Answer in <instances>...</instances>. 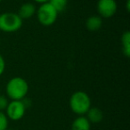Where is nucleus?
<instances>
[{
	"label": "nucleus",
	"instance_id": "1",
	"mask_svg": "<svg viewBox=\"0 0 130 130\" xmlns=\"http://www.w3.org/2000/svg\"><path fill=\"white\" fill-rule=\"evenodd\" d=\"M29 92V84L21 77H14L7 82L6 93L12 101H20L26 97Z\"/></svg>",
	"mask_w": 130,
	"mask_h": 130
},
{
	"label": "nucleus",
	"instance_id": "2",
	"mask_svg": "<svg viewBox=\"0 0 130 130\" xmlns=\"http://www.w3.org/2000/svg\"><path fill=\"white\" fill-rule=\"evenodd\" d=\"M70 108L71 111L78 116H84L91 108V99L84 91H77L70 98Z\"/></svg>",
	"mask_w": 130,
	"mask_h": 130
},
{
	"label": "nucleus",
	"instance_id": "3",
	"mask_svg": "<svg viewBox=\"0 0 130 130\" xmlns=\"http://www.w3.org/2000/svg\"><path fill=\"white\" fill-rule=\"evenodd\" d=\"M23 24V20L15 13H3L0 14V30L6 33L18 31Z\"/></svg>",
	"mask_w": 130,
	"mask_h": 130
},
{
	"label": "nucleus",
	"instance_id": "4",
	"mask_svg": "<svg viewBox=\"0 0 130 130\" xmlns=\"http://www.w3.org/2000/svg\"><path fill=\"white\" fill-rule=\"evenodd\" d=\"M36 13L39 23L45 27L53 25L56 22L59 14V13L53 7L49 2L40 5Z\"/></svg>",
	"mask_w": 130,
	"mask_h": 130
},
{
	"label": "nucleus",
	"instance_id": "5",
	"mask_svg": "<svg viewBox=\"0 0 130 130\" xmlns=\"http://www.w3.org/2000/svg\"><path fill=\"white\" fill-rule=\"evenodd\" d=\"M118 5L116 0H98L97 12L102 18H110L117 13Z\"/></svg>",
	"mask_w": 130,
	"mask_h": 130
},
{
	"label": "nucleus",
	"instance_id": "6",
	"mask_svg": "<svg viewBox=\"0 0 130 130\" xmlns=\"http://www.w3.org/2000/svg\"><path fill=\"white\" fill-rule=\"evenodd\" d=\"M7 118L12 120H19L24 116L26 111V107L22 100L20 101H12L8 103L6 109Z\"/></svg>",
	"mask_w": 130,
	"mask_h": 130
},
{
	"label": "nucleus",
	"instance_id": "7",
	"mask_svg": "<svg viewBox=\"0 0 130 130\" xmlns=\"http://www.w3.org/2000/svg\"><path fill=\"white\" fill-rule=\"evenodd\" d=\"M36 12L37 9L35 5L30 2H28V3H24V4H22L18 12V15L22 20H24V19H29L36 13Z\"/></svg>",
	"mask_w": 130,
	"mask_h": 130
},
{
	"label": "nucleus",
	"instance_id": "8",
	"mask_svg": "<svg viewBox=\"0 0 130 130\" xmlns=\"http://www.w3.org/2000/svg\"><path fill=\"white\" fill-rule=\"evenodd\" d=\"M103 25V19L99 15H92L86 21V28L89 31H97Z\"/></svg>",
	"mask_w": 130,
	"mask_h": 130
},
{
	"label": "nucleus",
	"instance_id": "9",
	"mask_svg": "<svg viewBox=\"0 0 130 130\" xmlns=\"http://www.w3.org/2000/svg\"><path fill=\"white\" fill-rule=\"evenodd\" d=\"M91 124L85 116H78L71 124V130H90Z\"/></svg>",
	"mask_w": 130,
	"mask_h": 130
},
{
	"label": "nucleus",
	"instance_id": "10",
	"mask_svg": "<svg viewBox=\"0 0 130 130\" xmlns=\"http://www.w3.org/2000/svg\"><path fill=\"white\" fill-rule=\"evenodd\" d=\"M103 118V112L97 107H91L88 110V111L87 112V119H88L90 123L97 124V123L101 122Z\"/></svg>",
	"mask_w": 130,
	"mask_h": 130
},
{
	"label": "nucleus",
	"instance_id": "11",
	"mask_svg": "<svg viewBox=\"0 0 130 130\" xmlns=\"http://www.w3.org/2000/svg\"><path fill=\"white\" fill-rule=\"evenodd\" d=\"M121 47L122 53L126 58L130 56V32L125 31L121 37Z\"/></svg>",
	"mask_w": 130,
	"mask_h": 130
},
{
	"label": "nucleus",
	"instance_id": "12",
	"mask_svg": "<svg viewBox=\"0 0 130 130\" xmlns=\"http://www.w3.org/2000/svg\"><path fill=\"white\" fill-rule=\"evenodd\" d=\"M49 3L58 13H61L66 9L68 0H49Z\"/></svg>",
	"mask_w": 130,
	"mask_h": 130
},
{
	"label": "nucleus",
	"instance_id": "13",
	"mask_svg": "<svg viewBox=\"0 0 130 130\" xmlns=\"http://www.w3.org/2000/svg\"><path fill=\"white\" fill-rule=\"evenodd\" d=\"M8 126V118L3 111H0V130H6Z\"/></svg>",
	"mask_w": 130,
	"mask_h": 130
},
{
	"label": "nucleus",
	"instance_id": "14",
	"mask_svg": "<svg viewBox=\"0 0 130 130\" xmlns=\"http://www.w3.org/2000/svg\"><path fill=\"white\" fill-rule=\"evenodd\" d=\"M8 103H9V102H8V99L6 96L0 95V111H3V110H6Z\"/></svg>",
	"mask_w": 130,
	"mask_h": 130
},
{
	"label": "nucleus",
	"instance_id": "15",
	"mask_svg": "<svg viewBox=\"0 0 130 130\" xmlns=\"http://www.w3.org/2000/svg\"><path fill=\"white\" fill-rule=\"evenodd\" d=\"M5 69H6V61H5V59L3 58V56L0 54V77L3 75Z\"/></svg>",
	"mask_w": 130,
	"mask_h": 130
},
{
	"label": "nucleus",
	"instance_id": "16",
	"mask_svg": "<svg viewBox=\"0 0 130 130\" xmlns=\"http://www.w3.org/2000/svg\"><path fill=\"white\" fill-rule=\"evenodd\" d=\"M34 2H36V3H38V4H44V3H47V2H49V0H33Z\"/></svg>",
	"mask_w": 130,
	"mask_h": 130
},
{
	"label": "nucleus",
	"instance_id": "17",
	"mask_svg": "<svg viewBox=\"0 0 130 130\" xmlns=\"http://www.w3.org/2000/svg\"><path fill=\"white\" fill-rule=\"evenodd\" d=\"M129 4H130V1L127 0L126 1V10H127V12H129Z\"/></svg>",
	"mask_w": 130,
	"mask_h": 130
},
{
	"label": "nucleus",
	"instance_id": "18",
	"mask_svg": "<svg viewBox=\"0 0 130 130\" xmlns=\"http://www.w3.org/2000/svg\"><path fill=\"white\" fill-rule=\"evenodd\" d=\"M6 130H13V129H8V128H7V129H6Z\"/></svg>",
	"mask_w": 130,
	"mask_h": 130
},
{
	"label": "nucleus",
	"instance_id": "19",
	"mask_svg": "<svg viewBox=\"0 0 130 130\" xmlns=\"http://www.w3.org/2000/svg\"><path fill=\"white\" fill-rule=\"evenodd\" d=\"M2 1H3V0H0V2H2Z\"/></svg>",
	"mask_w": 130,
	"mask_h": 130
}]
</instances>
